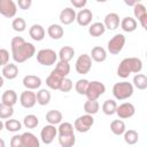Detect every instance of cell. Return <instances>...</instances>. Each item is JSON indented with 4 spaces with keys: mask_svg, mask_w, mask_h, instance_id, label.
I'll list each match as a JSON object with an SVG mask.
<instances>
[{
    "mask_svg": "<svg viewBox=\"0 0 147 147\" xmlns=\"http://www.w3.org/2000/svg\"><path fill=\"white\" fill-rule=\"evenodd\" d=\"M92 68V59L88 54H82L77 57L76 60V64H75V69L77 71V74L79 75H86L90 72Z\"/></svg>",
    "mask_w": 147,
    "mask_h": 147,
    "instance_id": "ba28073f",
    "label": "cell"
},
{
    "mask_svg": "<svg viewBox=\"0 0 147 147\" xmlns=\"http://www.w3.org/2000/svg\"><path fill=\"white\" fill-rule=\"evenodd\" d=\"M137 2H138V1H132V2H131V1H125V3H126L127 6H134Z\"/></svg>",
    "mask_w": 147,
    "mask_h": 147,
    "instance_id": "c3c4849f",
    "label": "cell"
},
{
    "mask_svg": "<svg viewBox=\"0 0 147 147\" xmlns=\"http://www.w3.org/2000/svg\"><path fill=\"white\" fill-rule=\"evenodd\" d=\"M24 147H40V141L32 132H24L21 134Z\"/></svg>",
    "mask_w": 147,
    "mask_h": 147,
    "instance_id": "7402d4cb",
    "label": "cell"
},
{
    "mask_svg": "<svg viewBox=\"0 0 147 147\" xmlns=\"http://www.w3.org/2000/svg\"><path fill=\"white\" fill-rule=\"evenodd\" d=\"M9 63V52L5 48H0V67Z\"/></svg>",
    "mask_w": 147,
    "mask_h": 147,
    "instance_id": "ee69618b",
    "label": "cell"
},
{
    "mask_svg": "<svg viewBox=\"0 0 147 147\" xmlns=\"http://www.w3.org/2000/svg\"><path fill=\"white\" fill-rule=\"evenodd\" d=\"M76 10L71 7H65L64 9L61 10L60 15H59V20L62 24L64 25H69L71 23H74V21H76Z\"/></svg>",
    "mask_w": 147,
    "mask_h": 147,
    "instance_id": "9a60e30c",
    "label": "cell"
},
{
    "mask_svg": "<svg viewBox=\"0 0 147 147\" xmlns=\"http://www.w3.org/2000/svg\"><path fill=\"white\" fill-rule=\"evenodd\" d=\"M3 84H5V78L2 76H0V88L3 86Z\"/></svg>",
    "mask_w": 147,
    "mask_h": 147,
    "instance_id": "681fc988",
    "label": "cell"
},
{
    "mask_svg": "<svg viewBox=\"0 0 147 147\" xmlns=\"http://www.w3.org/2000/svg\"><path fill=\"white\" fill-rule=\"evenodd\" d=\"M72 87H74V83H72V80L70 79V78H64L63 80H62V83H61V85H60V91L61 92H63V93H68V92H70L71 90H72Z\"/></svg>",
    "mask_w": 147,
    "mask_h": 147,
    "instance_id": "7bdbcfd3",
    "label": "cell"
},
{
    "mask_svg": "<svg viewBox=\"0 0 147 147\" xmlns=\"http://www.w3.org/2000/svg\"><path fill=\"white\" fill-rule=\"evenodd\" d=\"M3 127H5V124H3V122H2L1 119H0V131H1V130H2Z\"/></svg>",
    "mask_w": 147,
    "mask_h": 147,
    "instance_id": "816d5d0a",
    "label": "cell"
},
{
    "mask_svg": "<svg viewBox=\"0 0 147 147\" xmlns=\"http://www.w3.org/2000/svg\"><path fill=\"white\" fill-rule=\"evenodd\" d=\"M90 56H91V59L93 61L100 63V62L106 61V59H107V51L103 47H101V46H95V47H93L91 49Z\"/></svg>",
    "mask_w": 147,
    "mask_h": 147,
    "instance_id": "603a6c76",
    "label": "cell"
},
{
    "mask_svg": "<svg viewBox=\"0 0 147 147\" xmlns=\"http://www.w3.org/2000/svg\"><path fill=\"white\" fill-rule=\"evenodd\" d=\"M132 85L133 87L144 91L147 88V76L145 74H136L132 80Z\"/></svg>",
    "mask_w": 147,
    "mask_h": 147,
    "instance_id": "f1b7e54d",
    "label": "cell"
},
{
    "mask_svg": "<svg viewBox=\"0 0 147 147\" xmlns=\"http://www.w3.org/2000/svg\"><path fill=\"white\" fill-rule=\"evenodd\" d=\"M14 115V108L0 103V119H9Z\"/></svg>",
    "mask_w": 147,
    "mask_h": 147,
    "instance_id": "60d3db41",
    "label": "cell"
},
{
    "mask_svg": "<svg viewBox=\"0 0 147 147\" xmlns=\"http://www.w3.org/2000/svg\"><path fill=\"white\" fill-rule=\"evenodd\" d=\"M106 32V28L103 25L102 22H94L92 24H90L88 28V33L92 37H100Z\"/></svg>",
    "mask_w": 147,
    "mask_h": 147,
    "instance_id": "f546056e",
    "label": "cell"
},
{
    "mask_svg": "<svg viewBox=\"0 0 147 147\" xmlns=\"http://www.w3.org/2000/svg\"><path fill=\"white\" fill-rule=\"evenodd\" d=\"M62 119H63V115L60 110L52 109V110H48L46 114V121L51 125H57L62 123Z\"/></svg>",
    "mask_w": 147,
    "mask_h": 147,
    "instance_id": "d4e9b609",
    "label": "cell"
},
{
    "mask_svg": "<svg viewBox=\"0 0 147 147\" xmlns=\"http://www.w3.org/2000/svg\"><path fill=\"white\" fill-rule=\"evenodd\" d=\"M11 28H13V30L16 31V32H23V31H25V29H26V22H25L24 18H22V17L18 16V17H16V18L13 20V22H11Z\"/></svg>",
    "mask_w": 147,
    "mask_h": 147,
    "instance_id": "ab89813d",
    "label": "cell"
},
{
    "mask_svg": "<svg viewBox=\"0 0 147 147\" xmlns=\"http://www.w3.org/2000/svg\"><path fill=\"white\" fill-rule=\"evenodd\" d=\"M119 25H121V28H122V30L124 32H129L130 33V32H133V31L137 30L138 22H137L136 18H133L131 16H125V17H123L121 20Z\"/></svg>",
    "mask_w": 147,
    "mask_h": 147,
    "instance_id": "d6986e66",
    "label": "cell"
},
{
    "mask_svg": "<svg viewBox=\"0 0 147 147\" xmlns=\"http://www.w3.org/2000/svg\"><path fill=\"white\" fill-rule=\"evenodd\" d=\"M17 102V94L14 90H6L1 96V103L7 105L9 107H14Z\"/></svg>",
    "mask_w": 147,
    "mask_h": 147,
    "instance_id": "cb8c5ba5",
    "label": "cell"
},
{
    "mask_svg": "<svg viewBox=\"0 0 147 147\" xmlns=\"http://www.w3.org/2000/svg\"><path fill=\"white\" fill-rule=\"evenodd\" d=\"M0 147H6V144H5V140L2 138H0Z\"/></svg>",
    "mask_w": 147,
    "mask_h": 147,
    "instance_id": "f907efd6",
    "label": "cell"
},
{
    "mask_svg": "<svg viewBox=\"0 0 147 147\" xmlns=\"http://www.w3.org/2000/svg\"><path fill=\"white\" fill-rule=\"evenodd\" d=\"M125 36L123 33H117L115 34L107 44V49L110 54L113 55H117L122 52V49L124 48V45H125Z\"/></svg>",
    "mask_w": 147,
    "mask_h": 147,
    "instance_id": "52a82bcc",
    "label": "cell"
},
{
    "mask_svg": "<svg viewBox=\"0 0 147 147\" xmlns=\"http://www.w3.org/2000/svg\"><path fill=\"white\" fill-rule=\"evenodd\" d=\"M47 33H48V36L52 38V39H54V40H59V39H61L62 37H63V34H64V30H63V28L60 25V24H51L48 28H47Z\"/></svg>",
    "mask_w": 147,
    "mask_h": 147,
    "instance_id": "484cf974",
    "label": "cell"
},
{
    "mask_svg": "<svg viewBox=\"0 0 147 147\" xmlns=\"http://www.w3.org/2000/svg\"><path fill=\"white\" fill-rule=\"evenodd\" d=\"M11 56L16 63H23L31 59L36 54V47L33 44L25 41L22 37H14L10 42Z\"/></svg>",
    "mask_w": 147,
    "mask_h": 147,
    "instance_id": "6da1fadb",
    "label": "cell"
},
{
    "mask_svg": "<svg viewBox=\"0 0 147 147\" xmlns=\"http://www.w3.org/2000/svg\"><path fill=\"white\" fill-rule=\"evenodd\" d=\"M10 147H24L21 134H14L10 139Z\"/></svg>",
    "mask_w": 147,
    "mask_h": 147,
    "instance_id": "f6af8a7d",
    "label": "cell"
},
{
    "mask_svg": "<svg viewBox=\"0 0 147 147\" xmlns=\"http://www.w3.org/2000/svg\"><path fill=\"white\" fill-rule=\"evenodd\" d=\"M3 124H5V129L9 132H18L22 129V123L15 118L6 119V122Z\"/></svg>",
    "mask_w": 147,
    "mask_h": 147,
    "instance_id": "e575fe53",
    "label": "cell"
},
{
    "mask_svg": "<svg viewBox=\"0 0 147 147\" xmlns=\"http://www.w3.org/2000/svg\"><path fill=\"white\" fill-rule=\"evenodd\" d=\"M59 144L61 147H74L76 144V136L70 134V136H61L57 138Z\"/></svg>",
    "mask_w": 147,
    "mask_h": 147,
    "instance_id": "74e56055",
    "label": "cell"
},
{
    "mask_svg": "<svg viewBox=\"0 0 147 147\" xmlns=\"http://www.w3.org/2000/svg\"><path fill=\"white\" fill-rule=\"evenodd\" d=\"M133 90H134V87H133L132 83H129L126 80L119 82V83L114 84V86H113V95H114V98L116 100H119V101L126 100V99L132 96Z\"/></svg>",
    "mask_w": 147,
    "mask_h": 147,
    "instance_id": "3957f363",
    "label": "cell"
},
{
    "mask_svg": "<svg viewBox=\"0 0 147 147\" xmlns=\"http://www.w3.org/2000/svg\"><path fill=\"white\" fill-rule=\"evenodd\" d=\"M94 124V118L92 115H82L75 119L74 129L79 133H86L91 130V127Z\"/></svg>",
    "mask_w": 147,
    "mask_h": 147,
    "instance_id": "5b68a950",
    "label": "cell"
},
{
    "mask_svg": "<svg viewBox=\"0 0 147 147\" xmlns=\"http://www.w3.org/2000/svg\"><path fill=\"white\" fill-rule=\"evenodd\" d=\"M64 79L63 76H61L59 72H56L54 69L51 71V74L48 75V77L46 78V85L51 88V90H59L60 85L62 83V80Z\"/></svg>",
    "mask_w": 147,
    "mask_h": 147,
    "instance_id": "e0dca14e",
    "label": "cell"
},
{
    "mask_svg": "<svg viewBox=\"0 0 147 147\" xmlns=\"http://www.w3.org/2000/svg\"><path fill=\"white\" fill-rule=\"evenodd\" d=\"M142 70V61L139 57H125L117 67V76L127 78L131 74H140Z\"/></svg>",
    "mask_w": 147,
    "mask_h": 147,
    "instance_id": "7a4b0ae2",
    "label": "cell"
},
{
    "mask_svg": "<svg viewBox=\"0 0 147 147\" xmlns=\"http://www.w3.org/2000/svg\"><path fill=\"white\" fill-rule=\"evenodd\" d=\"M126 130L125 123L123 119H114L110 123V131L115 134V136H122Z\"/></svg>",
    "mask_w": 147,
    "mask_h": 147,
    "instance_id": "4dcf8cb0",
    "label": "cell"
},
{
    "mask_svg": "<svg viewBox=\"0 0 147 147\" xmlns=\"http://www.w3.org/2000/svg\"><path fill=\"white\" fill-rule=\"evenodd\" d=\"M116 114L121 119H127L136 114V108L131 102H123L119 106H117Z\"/></svg>",
    "mask_w": 147,
    "mask_h": 147,
    "instance_id": "8fae6325",
    "label": "cell"
},
{
    "mask_svg": "<svg viewBox=\"0 0 147 147\" xmlns=\"http://www.w3.org/2000/svg\"><path fill=\"white\" fill-rule=\"evenodd\" d=\"M133 14H134V17L138 18V21L141 24V26L145 30H147V11H146V7L142 3L137 2L133 6Z\"/></svg>",
    "mask_w": 147,
    "mask_h": 147,
    "instance_id": "4fadbf2b",
    "label": "cell"
},
{
    "mask_svg": "<svg viewBox=\"0 0 147 147\" xmlns=\"http://www.w3.org/2000/svg\"><path fill=\"white\" fill-rule=\"evenodd\" d=\"M2 77L6 79H15L18 76V67L15 63H7L2 67Z\"/></svg>",
    "mask_w": 147,
    "mask_h": 147,
    "instance_id": "44dd1931",
    "label": "cell"
},
{
    "mask_svg": "<svg viewBox=\"0 0 147 147\" xmlns=\"http://www.w3.org/2000/svg\"><path fill=\"white\" fill-rule=\"evenodd\" d=\"M123 136H124V141H125L127 145H134V144H137L138 140H139V134H138V132H137L136 130H132V129L125 130V132L123 133Z\"/></svg>",
    "mask_w": 147,
    "mask_h": 147,
    "instance_id": "d590c367",
    "label": "cell"
},
{
    "mask_svg": "<svg viewBox=\"0 0 147 147\" xmlns=\"http://www.w3.org/2000/svg\"><path fill=\"white\" fill-rule=\"evenodd\" d=\"M20 103L23 108H32L37 103L36 93L30 90H25L20 95Z\"/></svg>",
    "mask_w": 147,
    "mask_h": 147,
    "instance_id": "7c38bea8",
    "label": "cell"
},
{
    "mask_svg": "<svg viewBox=\"0 0 147 147\" xmlns=\"http://www.w3.org/2000/svg\"><path fill=\"white\" fill-rule=\"evenodd\" d=\"M75 129H74V125L69 122H62L59 124V127H57V134L59 137L61 136H70V134H75Z\"/></svg>",
    "mask_w": 147,
    "mask_h": 147,
    "instance_id": "836d02e7",
    "label": "cell"
},
{
    "mask_svg": "<svg viewBox=\"0 0 147 147\" xmlns=\"http://www.w3.org/2000/svg\"><path fill=\"white\" fill-rule=\"evenodd\" d=\"M116 108H117V103L113 99H108L102 103V111L107 116H111L116 114Z\"/></svg>",
    "mask_w": 147,
    "mask_h": 147,
    "instance_id": "d6a6232c",
    "label": "cell"
},
{
    "mask_svg": "<svg viewBox=\"0 0 147 147\" xmlns=\"http://www.w3.org/2000/svg\"><path fill=\"white\" fill-rule=\"evenodd\" d=\"M92 18H93V13L87 8H83L76 14V22L80 26L90 25L92 23Z\"/></svg>",
    "mask_w": 147,
    "mask_h": 147,
    "instance_id": "5bb4252c",
    "label": "cell"
},
{
    "mask_svg": "<svg viewBox=\"0 0 147 147\" xmlns=\"http://www.w3.org/2000/svg\"><path fill=\"white\" fill-rule=\"evenodd\" d=\"M70 3L74 6V8L83 9V8H85L87 1L86 0H70Z\"/></svg>",
    "mask_w": 147,
    "mask_h": 147,
    "instance_id": "7dc6e473",
    "label": "cell"
},
{
    "mask_svg": "<svg viewBox=\"0 0 147 147\" xmlns=\"http://www.w3.org/2000/svg\"><path fill=\"white\" fill-rule=\"evenodd\" d=\"M46 31L40 24H33L29 29V36L34 40V41H41L45 38Z\"/></svg>",
    "mask_w": 147,
    "mask_h": 147,
    "instance_id": "ffe728a7",
    "label": "cell"
},
{
    "mask_svg": "<svg viewBox=\"0 0 147 147\" xmlns=\"http://www.w3.org/2000/svg\"><path fill=\"white\" fill-rule=\"evenodd\" d=\"M16 5H17L21 9L26 10V9H29V8L32 6V0H18Z\"/></svg>",
    "mask_w": 147,
    "mask_h": 147,
    "instance_id": "bcb514c9",
    "label": "cell"
},
{
    "mask_svg": "<svg viewBox=\"0 0 147 147\" xmlns=\"http://www.w3.org/2000/svg\"><path fill=\"white\" fill-rule=\"evenodd\" d=\"M22 83L26 90L33 91V90H38L41 86V78L34 75H26L23 77Z\"/></svg>",
    "mask_w": 147,
    "mask_h": 147,
    "instance_id": "2e32d148",
    "label": "cell"
},
{
    "mask_svg": "<svg viewBox=\"0 0 147 147\" xmlns=\"http://www.w3.org/2000/svg\"><path fill=\"white\" fill-rule=\"evenodd\" d=\"M38 124H39V118L33 114H29L23 118V125L26 129H34L38 126Z\"/></svg>",
    "mask_w": 147,
    "mask_h": 147,
    "instance_id": "8d00e7d4",
    "label": "cell"
},
{
    "mask_svg": "<svg viewBox=\"0 0 147 147\" xmlns=\"http://www.w3.org/2000/svg\"><path fill=\"white\" fill-rule=\"evenodd\" d=\"M17 13V5L13 0H0V14L7 18H11Z\"/></svg>",
    "mask_w": 147,
    "mask_h": 147,
    "instance_id": "9c48e42d",
    "label": "cell"
},
{
    "mask_svg": "<svg viewBox=\"0 0 147 147\" xmlns=\"http://www.w3.org/2000/svg\"><path fill=\"white\" fill-rule=\"evenodd\" d=\"M105 92H106L105 84L99 80H93L88 83V87L86 90L85 95L87 96V100H98Z\"/></svg>",
    "mask_w": 147,
    "mask_h": 147,
    "instance_id": "8992f818",
    "label": "cell"
},
{
    "mask_svg": "<svg viewBox=\"0 0 147 147\" xmlns=\"http://www.w3.org/2000/svg\"><path fill=\"white\" fill-rule=\"evenodd\" d=\"M54 70L56 72H59L61 76H63L64 78L70 74V64L68 62H63V61H59L54 68Z\"/></svg>",
    "mask_w": 147,
    "mask_h": 147,
    "instance_id": "f35d334b",
    "label": "cell"
},
{
    "mask_svg": "<svg viewBox=\"0 0 147 147\" xmlns=\"http://www.w3.org/2000/svg\"><path fill=\"white\" fill-rule=\"evenodd\" d=\"M37 61L45 67L53 65L57 61V53L52 48H42L37 52Z\"/></svg>",
    "mask_w": 147,
    "mask_h": 147,
    "instance_id": "277c9868",
    "label": "cell"
},
{
    "mask_svg": "<svg viewBox=\"0 0 147 147\" xmlns=\"http://www.w3.org/2000/svg\"><path fill=\"white\" fill-rule=\"evenodd\" d=\"M100 109V103L98 100H87L84 103V111L87 115H95Z\"/></svg>",
    "mask_w": 147,
    "mask_h": 147,
    "instance_id": "1f68e13d",
    "label": "cell"
},
{
    "mask_svg": "<svg viewBox=\"0 0 147 147\" xmlns=\"http://www.w3.org/2000/svg\"><path fill=\"white\" fill-rule=\"evenodd\" d=\"M57 136V127L55 125L47 124L40 131V139L45 145H49L54 141L55 137Z\"/></svg>",
    "mask_w": 147,
    "mask_h": 147,
    "instance_id": "30bf717a",
    "label": "cell"
},
{
    "mask_svg": "<svg viewBox=\"0 0 147 147\" xmlns=\"http://www.w3.org/2000/svg\"><path fill=\"white\" fill-rule=\"evenodd\" d=\"M74 55H75V49L71 46H63L60 49V52L57 54V57L60 59V61L69 63L74 59Z\"/></svg>",
    "mask_w": 147,
    "mask_h": 147,
    "instance_id": "4316f807",
    "label": "cell"
},
{
    "mask_svg": "<svg viewBox=\"0 0 147 147\" xmlns=\"http://www.w3.org/2000/svg\"><path fill=\"white\" fill-rule=\"evenodd\" d=\"M119 23H121V20H119L118 14H116V13H109L105 16L103 25H105L106 30L114 31L119 26Z\"/></svg>",
    "mask_w": 147,
    "mask_h": 147,
    "instance_id": "ac0fdd59",
    "label": "cell"
},
{
    "mask_svg": "<svg viewBox=\"0 0 147 147\" xmlns=\"http://www.w3.org/2000/svg\"><path fill=\"white\" fill-rule=\"evenodd\" d=\"M88 80L87 79H85V78H83V79H78L77 82H76V84H75V90H76V92L78 93V94H80V95H85V93H86V90H87V87H88Z\"/></svg>",
    "mask_w": 147,
    "mask_h": 147,
    "instance_id": "b9f144b4",
    "label": "cell"
},
{
    "mask_svg": "<svg viewBox=\"0 0 147 147\" xmlns=\"http://www.w3.org/2000/svg\"><path fill=\"white\" fill-rule=\"evenodd\" d=\"M36 98H37V103L40 106H47L52 99V94L46 88H40L37 93H36Z\"/></svg>",
    "mask_w": 147,
    "mask_h": 147,
    "instance_id": "83f0119b",
    "label": "cell"
}]
</instances>
